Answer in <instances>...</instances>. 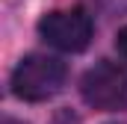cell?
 Here are the masks:
<instances>
[{"mask_svg":"<svg viewBox=\"0 0 127 124\" xmlns=\"http://www.w3.org/2000/svg\"><path fill=\"white\" fill-rule=\"evenodd\" d=\"M68 68L62 59L47 56V53H30L18 62L12 71V94L21 100H50L62 92Z\"/></svg>","mask_w":127,"mask_h":124,"instance_id":"6da1fadb","label":"cell"},{"mask_svg":"<svg viewBox=\"0 0 127 124\" xmlns=\"http://www.w3.org/2000/svg\"><path fill=\"white\" fill-rule=\"evenodd\" d=\"M92 15L80 6L74 9H59V12H47L41 21H38V35L53 44L56 50H65V53H80L89 47L92 41Z\"/></svg>","mask_w":127,"mask_h":124,"instance_id":"7a4b0ae2","label":"cell"},{"mask_svg":"<svg viewBox=\"0 0 127 124\" xmlns=\"http://www.w3.org/2000/svg\"><path fill=\"white\" fill-rule=\"evenodd\" d=\"M80 94L89 106L103 109V112H115L127 109V71L115 62H97L92 65L83 80H80Z\"/></svg>","mask_w":127,"mask_h":124,"instance_id":"3957f363","label":"cell"},{"mask_svg":"<svg viewBox=\"0 0 127 124\" xmlns=\"http://www.w3.org/2000/svg\"><path fill=\"white\" fill-rule=\"evenodd\" d=\"M115 47H118V53L127 59V27L118 30V35H115Z\"/></svg>","mask_w":127,"mask_h":124,"instance_id":"277c9868","label":"cell"},{"mask_svg":"<svg viewBox=\"0 0 127 124\" xmlns=\"http://www.w3.org/2000/svg\"><path fill=\"white\" fill-rule=\"evenodd\" d=\"M103 9H112V12H124L127 9V0H97Z\"/></svg>","mask_w":127,"mask_h":124,"instance_id":"5b68a950","label":"cell"},{"mask_svg":"<svg viewBox=\"0 0 127 124\" xmlns=\"http://www.w3.org/2000/svg\"><path fill=\"white\" fill-rule=\"evenodd\" d=\"M3 124H24V121H18V118H3Z\"/></svg>","mask_w":127,"mask_h":124,"instance_id":"8992f818","label":"cell"}]
</instances>
